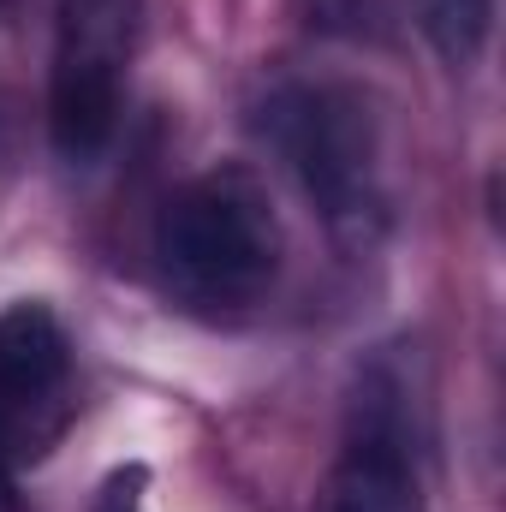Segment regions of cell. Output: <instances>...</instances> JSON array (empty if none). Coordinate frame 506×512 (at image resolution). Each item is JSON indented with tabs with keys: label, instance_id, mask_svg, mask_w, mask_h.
<instances>
[{
	"label": "cell",
	"instance_id": "7",
	"mask_svg": "<svg viewBox=\"0 0 506 512\" xmlns=\"http://www.w3.org/2000/svg\"><path fill=\"white\" fill-rule=\"evenodd\" d=\"M90 512H143V471H120L108 477V489L96 495Z\"/></svg>",
	"mask_w": 506,
	"mask_h": 512
},
{
	"label": "cell",
	"instance_id": "5",
	"mask_svg": "<svg viewBox=\"0 0 506 512\" xmlns=\"http://www.w3.org/2000/svg\"><path fill=\"white\" fill-rule=\"evenodd\" d=\"M322 512H423V483L411 465V441L399 423V405L381 382L364 387L346 447L328 471Z\"/></svg>",
	"mask_w": 506,
	"mask_h": 512
},
{
	"label": "cell",
	"instance_id": "2",
	"mask_svg": "<svg viewBox=\"0 0 506 512\" xmlns=\"http://www.w3.org/2000/svg\"><path fill=\"white\" fill-rule=\"evenodd\" d=\"M256 131L340 239H370L381 227V126L364 90L286 78L262 96Z\"/></svg>",
	"mask_w": 506,
	"mask_h": 512
},
{
	"label": "cell",
	"instance_id": "3",
	"mask_svg": "<svg viewBox=\"0 0 506 512\" xmlns=\"http://www.w3.org/2000/svg\"><path fill=\"white\" fill-rule=\"evenodd\" d=\"M137 18V0H60L48 66V137L66 161H96L114 143Z\"/></svg>",
	"mask_w": 506,
	"mask_h": 512
},
{
	"label": "cell",
	"instance_id": "4",
	"mask_svg": "<svg viewBox=\"0 0 506 512\" xmlns=\"http://www.w3.org/2000/svg\"><path fill=\"white\" fill-rule=\"evenodd\" d=\"M72 340L60 316L36 298L0 310V512H12V483L48 453L66 423Z\"/></svg>",
	"mask_w": 506,
	"mask_h": 512
},
{
	"label": "cell",
	"instance_id": "6",
	"mask_svg": "<svg viewBox=\"0 0 506 512\" xmlns=\"http://www.w3.org/2000/svg\"><path fill=\"white\" fill-rule=\"evenodd\" d=\"M411 18L447 66H471L489 48L495 0H411Z\"/></svg>",
	"mask_w": 506,
	"mask_h": 512
},
{
	"label": "cell",
	"instance_id": "1",
	"mask_svg": "<svg viewBox=\"0 0 506 512\" xmlns=\"http://www.w3.org/2000/svg\"><path fill=\"white\" fill-rule=\"evenodd\" d=\"M155 262L179 304L203 316L251 310L280 274V221L251 167H209L155 221Z\"/></svg>",
	"mask_w": 506,
	"mask_h": 512
}]
</instances>
